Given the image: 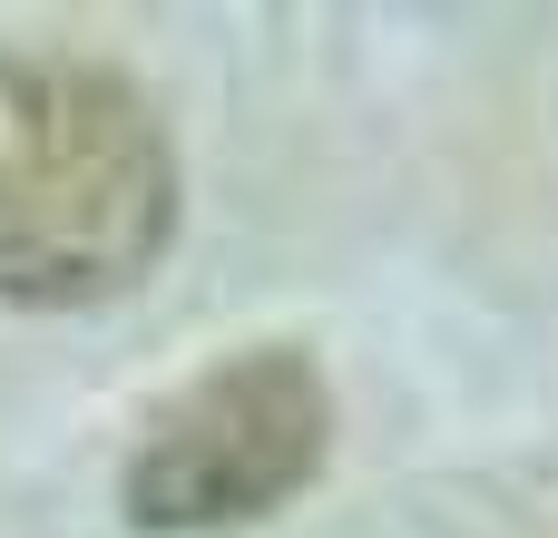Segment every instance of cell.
<instances>
[{"mask_svg": "<svg viewBox=\"0 0 558 538\" xmlns=\"http://www.w3.org/2000/svg\"><path fill=\"white\" fill-rule=\"evenodd\" d=\"M177 235V147L137 78L69 49L0 59V304H108Z\"/></svg>", "mask_w": 558, "mask_h": 538, "instance_id": "6da1fadb", "label": "cell"}, {"mask_svg": "<svg viewBox=\"0 0 558 538\" xmlns=\"http://www.w3.org/2000/svg\"><path fill=\"white\" fill-rule=\"evenodd\" d=\"M333 451V392L304 343H245L206 382L147 412L128 451V519L137 529H245L275 519L294 490H314Z\"/></svg>", "mask_w": 558, "mask_h": 538, "instance_id": "7a4b0ae2", "label": "cell"}]
</instances>
